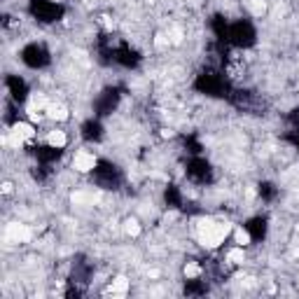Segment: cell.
I'll return each instance as SVG.
<instances>
[{
    "label": "cell",
    "mask_w": 299,
    "mask_h": 299,
    "mask_svg": "<svg viewBox=\"0 0 299 299\" xmlns=\"http://www.w3.org/2000/svg\"><path fill=\"white\" fill-rule=\"evenodd\" d=\"M14 192V185L10 183V180H5V183H3V194H12Z\"/></svg>",
    "instance_id": "9a60e30c"
},
{
    "label": "cell",
    "mask_w": 299,
    "mask_h": 299,
    "mask_svg": "<svg viewBox=\"0 0 299 299\" xmlns=\"http://www.w3.org/2000/svg\"><path fill=\"white\" fill-rule=\"evenodd\" d=\"M294 229H297V232H299V222H297V225H294Z\"/></svg>",
    "instance_id": "ac0fdd59"
},
{
    "label": "cell",
    "mask_w": 299,
    "mask_h": 299,
    "mask_svg": "<svg viewBox=\"0 0 299 299\" xmlns=\"http://www.w3.org/2000/svg\"><path fill=\"white\" fill-rule=\"evenodd\" d=\"M82 5H84V7H89V10H92V7L96 5V0H82Z\"/></svg>",
    "instance_id": "e0dca14e"
},
{
    "label": "cell",
    "mask_w": 299,
    "mask_h": 299,
    "mask_svg": "<svg viewBox=\"0 0 299 299\" xmlns=\"http://www.w3.org/2000/svg\"><path fill=\"white\" fill-rule=\"evenodd\" d=\"M243 5H245V10L257 19H262L264 14H267V10H269L267 0H243Z\"/></svg>",
    "instance_id": "ba28073f"
},
{
    "label": "cell",
    "mask_w": 299,
    "mask_h": 299,
    "mask_svg": "<svg viewBox=\"0 0 299 299\" xmlns=\"http://www.w3.org/2000/svg\"><path fill=\"white\" fill-rule=\"evenodd\" d=\"M73 171L77 173H92L94 168L98 166V159L94 152H89V150H77V152L73 154Z\"/></svg>",
    "instance_id": "7a4b0ae2"
},
{
    "label": "cell",
    "mask_w": 299,
    "mask_h": 299,
    "mask_svg": "<svg viewBox=\"0 0 299 299\" xmlns=\"http://www.w3.org/2000/svg\"><path fill=\"white\" fill-rule=\"evenodd\" d=\"M122 229H124V234H126V236L136 238V236H141L143 225H141V220H138V218H126V220H124V225H122Z\"/></svg>",
    "instance_id": "30bf717a"
},
{
    "label": "cell",
    "mask_w": 299,
    "mask_h": 299,
    "mask_svg": "<svg viewBox=\"0 0 299 299\" xmlns=\"http://www.w3.org/2000/svg\"><path fill=\"white\" fill-rule=\"evenodd\" d=\"M45 112H47V119H52V122H66L68 117H70L68 105L61 103V101H49V105L45 108Z\"/></svg>",
    "instance_id": "277c9868"
},
{
    "label": "cell",
    "mask_w": 299,
    "mask_h": 299,
    "mask_svg": "<svg viewBox=\"0 0 299 299\" xmlns=\"http://www.w3.org/2000/svg\"><path fill=\"white\" fill-rule=\"evenodd\" d=\"M225 260L232 267H243L245 264V250H243V245H234V248H229L225 255Z\"/></svg>",
    "instance_id": "52a82bcc"
},
{
    "label": "cell",
    "mask_w": 299,
    "mask_h": 299,
    "mask_svg": "<svg viewBox=\"0 0 299 299\" xmlns=\"http://www.w3.org/2000/svg\"><path fill=\"white\" fill-rule=\"evenodd\" d=\"M5 236H7V241H12V243H28L33 238V232H31V227L24 225V222H10Z\"/></svg>",
    "instance_id": "3957f363"
},
{
    "label": "cell",
    "mask_w": 299,
    "mask_h": 299,
    "mask_svg": "<svg viewBox=\"0 0 299 299\" xmlns=\"http://www.w3.org/2000/svg\"><path fill=\"white\" fill-rule=\"evenodd\" d=\"M183 274H185V278H187V281H192V278H199V276H201V267H199L196 262H187V264H185V269H183Z\"/></svg>",
    "instance_id": "7c38bea8"
},
{
    "label": "cell",
    "mask_w": 299,
    "mask_h": 299,
    "mask_svg": "<svg viewBox=\"0 0 299 299\" xmlns=\"http://www.w3.org/2000/svg\"><path fill=\"white\" fill-rule=\"evenodd\" d=\"M10 131H12L17 138H21L24 143H28V141H33V138H35V126H33L31 119H28V122H14Z\"/></svg>",
    "instance_id": "5b68a950"
},
{
    "label": "cell",
    "mask_w": 299,
    "mask_h": 299,
    "mask_svg": "<svg viewBox=\"0 0 299 299\" xmlns=\"http://www.w3.org/2000/svg\"><path fill=\"white\" fill-rule=\"evenodd\" d=\"M232 232V225L229 222H222V220H213V218H201L194 227V234H196V241L208 248V250H215L225 243V238L229 236Z\"/></svg>",
    "instance_id": "6da1fadb"
},
{
    "label": "cell",
    "mask_w": 299,
    "mask_h": 299,
    "mask_svg": "<svg viewBox=\"0 0 299 299\" xmlns=\"http://www.w3.org/2000/svg\"><path fill=\"white\" fill-rule=\"evenodd\" d=\"M297 89H299V82H297Z\"/></svg>",
    "instance_id": "d6986e66"
},
{
    "label": "cell",
    "mask_w": 299,
    "mask_h": 299,
    "mask_svg": "<svg viewBox=\"0 0 299 299\" xmlns=\"http://www.w3.org/2000/svg\"><path fill=\"white\" fill-rule=\"evenodd\" d=\"M173 136H176L173 129H161V138H173Z\"/></svg>",
    "instance_id": "2e32d148"
},
{
    "label": "cell",
    "mask_w": 299,
    "mask_h": 299,
    "mask_svg": "<svg viewBox=\"0 0 299 299\" xmlns=\"http://www.w3.org/2000/svg\"><path fill=\"white\" fill-rule=\"evenodd\" d=\"M154 47L157 49H168L171 47V37H168V33H157V35H154Z\"/></svg>",
    "instance_id": "4fadbf2b"
},
{
    "label": "cell",
    "mask_w": 299,
    "mask_h": 299,
    "mask_svg": "<svg viewBox=\"0 0 299 299\" xmlns=\"http://www.w3.org/2000/svg\"><path fill=\"white\" fill-rule=\"evenodd\" d=\"M168 37H171V45H180V42L185 40L183 28H178V26H173L171 31H168Z\"/></svg>",
    "instance_id": "5bb4252c"
},
{
    "label": "cell",
    "mask_w": 299,
    "mask_h": 299,
    "mask_svg": "<svg viewBox=\"0 0 299 299\" xmlns=\"http://www.w3.org/2000/svg\"><path fill=\"white\" fill-rule=\"evenodd\" d=\"M234 241H236V245H250L252 241H250V232L248 229H243V227H236L234 229Z\"/></svg>",
    "instance_id": "8fae6325"
},
{
    "label": "cell",
    "mask_w": 299,
    "mask_h": 299,
    "mask_svg": "<svg viewBox=\"0 0 299 299\" xmlns=\"http://www.w3.org/2000/svg\"><path fill=\"white\" fill-rule=\"evenodd\" d=\"M45 143H47L52 150H63V147L68 145V136L61 129H52V131H47V136H45Z\"/></svg>",
    "instance_id": "8992f818"
},
{
    "label": "cell",
    "mask_w": 299,
    "mask_h": 299,
    "mask_svg": "<svg viewBox=\"0 0 299 299\" xmlns=\"http://www.w3.org/2000/svg\"><path fill=\"white\" fill-rule=\"evenodd\" d=\"M129 290H131V281H129L126 276H115V278H112L110 281V292L112 294H126Z\"/></svg>",
    "instance_id": "9c48e42d"
}]
</instances>
